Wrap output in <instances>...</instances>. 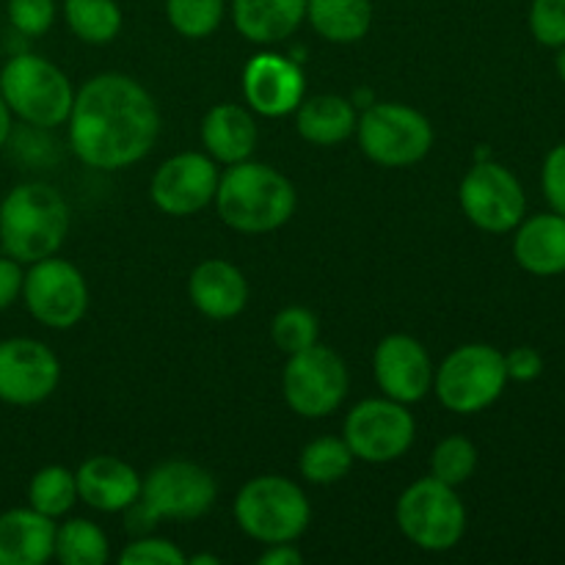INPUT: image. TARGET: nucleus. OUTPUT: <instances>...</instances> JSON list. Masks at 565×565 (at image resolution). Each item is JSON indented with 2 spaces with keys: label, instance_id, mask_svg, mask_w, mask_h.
I'll list each match as a JSON object with an SVG mask.
<instances>
[{
  "label": "nucleus",
  "instance_id": "nucleus-1",
  "mask_svg": "<svg viewBox=\"0 0 565 565\" xmlns=\"http://www.w3.org/2000/svg\"><path fill=\"white\" fill-rule=\"evenodd\" d=\"M66 121L77 160L103 171L127 169L147 158L160 132L152 94L121 72H105L83 83Z\"/></svg>",
  "mask_w": 565,
  "mask_h": 565
},
{
  "label": "nucleus",
  "instance_id": "nucleus-2",
  "mask_svg": "<svg viewBox=\"0 0 565 565\" xmlns=\"http://www.w3.org/2000/svg\"><path fill=\"white\" fill-rule=\"evenodd\" d=\"M213 202L230 230L243 235H265L292 218L296 188L274 166L243 160L218 177Z\"/></svg>",
  "mask_w": 565,
  "mask_h": 565
},
{
  "label": "nucleus",
  "instance_id": "nucleus-3",
  "mask_svg": "<svg viewBox=\"0 0 565 565\" xmlns=\"http://www.w3.org/2000/svg\"><path fill=\"white\" fill-rule=\"evenodd\" d=\"M70 232V204L44 182H22L0 202V246L22 265L53 257Z\"/></svg>",
  "mask_w": 565,
  "mask_h": 565
},
{
  "label": "nucleus",
  "instance_id": "nucleus-4",
  "mask_svg": "<svg viewBox=\"0 0 565 565\" xmlns=\"http://www.w3.org/2000/svg\"><path fill=\"white\" fill-rule=\"evenodd\" d=\"M218 486L204 467L193 461L158 463L141 480V497L127 508V530H149L158 519L193 522L213 508Z\"/></svg>",
  "mask_w": 565,
  "mask_h": 565
},
{
  "label": "nucleus",
  "instance_id": "nucleus-5",
  "mask_svg": "<svg viewBox=\"0 0 565 565\" xmlns=\"http://www.w3.org/2000/svg\"><path fill=\"white\" fill-rule=\"evenodd\" d=\"M312 519L301 486L279 475L248 480L235 500V522L259 544H292L301 539Z\"/></svg>",
  "mask_w": 565,
  "mask_h": 565
},
{
  "label": "nucleus",
  "instance_id": "nucleus-6",
  "mask_svg": "<svg viewBox=\"0 0 565 565\" xmlns=\"http://www.w3.org/2000/svg\"><path fill=\"white\" fill-rule=\"evenodd\" d=\"M0 94L11 114L42 130L64 125L75 99L70 77L36 53H20L6 61L0 70Z\"/></svg>",
  "mask_w": 565,
  "mask_h": 565
},
{
  "label": "nucleus",
  "instance_id": "nucleus-7",
  "mask_svg": "<svg viewBox=\"0 0 565 565\" xmlns=\"http://www.w3.org/2000/svg\"><path fill=\"white\" fill-rule=\"evenodd\" d=\"M401 533L425 552H447L461 544L467 533V508L456 489L436 478L408 486L395 508Z\"/></svg>",
  "mask_w": 565,
  "mask_h": 565
},
{
  "label": "nucleus",
  "instance_id": "nucleus-8",
  "mask_svg": "<svg viewBox=\"0 0 565 565\" xmlns=\"http://www.w3.org/2000/svg\"><path fill=\"white\" fill-rule=\"evenodd\" d=\"M505 384V353L483 342L456 348L434 373L441 406L456 414L483 412L491 403L500 401Z\"/></svg>",
  "mask_w": 565,
  "mask_h": 565
},
{
  "label": "nucleus",
  "instance_id": "nucleus-9",
  "mask_svg": "<svg viewBox=\"0 0 565 565\" xmlns=\"http://www.w3.org/2000/svg\"><path fill=\"white\" fill-rule=\"evenodd\" d=\"M359 147L373 163L406 169L434 147V127L419 110L403 103H375L356 121Z\"/></svg>",
  "mask_w": 565,
  "mask_h": 565
},
{
  "label": "nucleus",
  "instance_id": "nucleus-10",
  "mask_svg": "<svg viewBox=\"0 0 565 565\" xmlns=\"http://www.w3.org/2000/svg\"><path fill=\"white\" fill-rule=\"evenodd\" d=\"M351 375L345 362L331 348L318 345L301 353H292L281 373V392L285 401L298 417L320 419L334 414L348 397Z\"/></svg>",
  "mask_w": 565,
  "mask_h": 565
},
{
  "label": "nucleus",
  "instance_id": "nucleus-11",
  "mask_svg": "<svg viewBox=\"0 0 565 565\" xmlns=\"http://www.w3.org/2000/svg\"><path fill=\"white\" fill-rule=\"evenodd\" d=\"M417 436V423L403 403L392 397L362 401L348 412L345 436L353 458L367 463H390L408 452Z\"/></svg>",
  "mask_w": 565,
  "mask_h": 565
},
{
  "label": "nucleus",
  "instance_id": "nucleus-12",
  "mask_svg": "<svg viewBox=\"0 0 565 565\" xmlns=\"http://www.w3.org/2000/svg\"><path fill=\"white\" fill-rule=\"evenodd\" d=\"M458 202L463 215L491 235L513 232L527 213V196L519 180L494 160H480L467 171L458 188Z\"/></svg>",
  "mask_w": 565,
  "mask_h": 565
},
{
  "label": "nucleus",
  "instance_id": "nucleus-13",
  "mask_svg": "<svg viewBox=\"0 0 565 565\" xmlns=\"http://www.w3.org/2000/svg\"><path fill=\"white\" fill-rule=\"evenodd\" d=\"M22 298L39 323L58 331L81 323L88 309L86 279L75 265L55 254L31 263V270L22 279Z\"/></svg>",
  "mask_w": 565,
  "mask_h": 565
},
{
  "label": "nucleus",
  "instance_id": "nucleus-14",
  "mask_svg": "<svg viewBox=\"0 0 565 565\" xmlns=\"http://www.w3.org/2000/svg\"><path fill=\"white\" fill-rule=\"evenodd\" d=\"M61 381V362L44 342L31 337L0 340V401L9 406H36Z\"/></svg>",
  "mask_w": 565,
  "mask_h": 565
},
{
  "label": "nucleus",
  "instance_id": "nucleus-15",
  "mask_svg": "<svg viewBox=\"0 0 565 565\" xmlns=\"http://www.w3.org/2000/svg\"><path fill=\"white\" fill-rule=\"evenodd\" d=\"M218 177L215 160L210 154L180 152L160 163L149 193H152L154 207L163 210L166 215L188 218L213 202Z\"/></svg>",
  "mask_w": 565,
  "mask_h": 565
},
{
  "label": "nucleus",
  "instance_id": "nucleus-16",
  "mask_svg": "<svg viewBox=\"0 0 565 565\" xmlns=\"http://www.w3.org/2000/svg\"><path fill=\"white\" fill-rule=\"evenodd\" d=\"M373 370L384 397L403 406L419 403L434 390V362L423 342L408 334L384 337L375 348Z\"/></svg>",
  "mask_w": 565,
  "mask_h": 565
},
{
  "label": "nucleus",
  "instance_id": "nucleus-17",
  "mask_svg": "<svg viewBox=\"0 0 565 565\" xmlns=\"http://www.w3.org/2000/svg\"><path fill=\"white\" fill-rule=\"evenodd\" d=\"M307 81L301 66L279 53H259L243 70V94L254 114L287 116L301 105Z\"/></svg>",
  "mask_w": 565,
  "mask_h": 565
},
{
  "label": "nucleus",
  "instance_id": "nucleus-18",
  "mask_svg": "<svg viewBox=\"0 0 565 565\" xmlns=\"http://www.w3.org/2000/svg\"><path fill=\"white\" fill-rule=\"evenodd\" d=\"M77 500L103 513H121L141 497V478L116 456H92L75 472Z\"/></svg>",
  "mask_w": 565,
  "mask_h": 565
},
{
  "label": "nucleus",
  "instance_id": "nucleus-19",
  "mask_svg": "<svg viewBox=\"0 0 565 565\" xmlns=\"http://www.w3.org/2000/svg\"><path fill=\"white\" fill-rule=\"evenodd\" d=\"M188 296L204 318L232 320L246 309L248 281L226 259H204L188 279Z\"/></svg>",
  "mask_w": 565,
  "mask_h": 565
},
{
  "label": "nucleus",
  "instance_id": "nucleus-20",
  "mask_svg": "<svg viewBox=\"0 0 565 565\" xmlns=\"http://www.w3.org/2000/svg\"><path fill=\"white\" fill-rule=\"evenodd\" d=\"M55 519L28 508L0 513V565H44L55 552Z\"/></svg>",
  "mask_w": 565,
  "mask_h": 565
},
{
  "label": "nucleus",
  "instance_id": "nucleus-21",
  "mask_svg": "<svg viewBox=\"0 0 565 565\" xmlns=\"http://www.w3.org/2000/svg\"><path fill=\"white\" fill-rule=\"evenodd\" d=\"M513 257L527 274H565V215L541 213L516 226Z\"/></svg>",
  "mask_w": 565,
  "mask_h": 565
},
{
  "label": "nucleus",
  "instance_id": "nucleus-22",
  "mask_svg": "<svg viewBox=\"0 0 565 565\" xmlns=\"http://www.w3.org/2000/svg\"><path fill=\"white\" fill-rule=\"evenodd\" d=\"M257 121L243 105L221 103L207 110L202 121V141L215 163L235 166L252 158L257 147Z\"/></svg>",
  "mask_w": 565,
  "mask_h": 565
},
{
  "label": "nucleus",
  "instance_id": "nucleus-23",
  "mask_svg": "<svg viewBox=\"0 0 565 565\" xmlns=\"http://www.w3.org/2000/svg\"><path fill=\"white\" fill-rule=\"evenodd\" d=\"M232 20L252 44H279L307 20V0H232Z\"/></svg>",
  "mask_w": 565,
  "mask_h": 565
},
{
  "label": "nucleus",
  "instance_id": "nucleus-24",
  "mask_svg": "<svg viewBox=\"0 0 565 565\" xmlns=\"http://www.w3.org/2000/svg\"><path fill=\"white\" fill-rule=\"evenodd\" d=\"M296 130L315 147H337L356 132V110L340 94H318L301 99L296 110Z\"/></svg>",
  "mask_w": 565,
  "mask_h": 565
},
{
  "label": "nucleus",
  "instance_id": "nucleus-25",
  "mask_svg": "<svg viewBox=\"0 0 565 565\" xmlns=\"http://www.w3.org/2000/svg\"><path fill=\"white\" fill-rule=\"evenodd\" d=\"M307 20L318 36L334 44H353L373 25L370 0H307Z\"/></svg>",
  "mask_w": 565,
  "mask_h": 565
},
{
  "label": "nucleus",
  "instance_id": "nucleus-26",
  "mask_svg": "<svg viewBox=\"0 0 565 565\" xmlns=\"http://www.w3.org/2000/svg\"><path fill=\"white\" fill-rule=\"evenodd\" d=\"M64 20L81 42L108 44L121 31V9L116 0H64Z\"/></svg>",
  "mask_w": 565,
  "mask_h": 565
},
{
  "label": "nucleus",
  "instance_id": "nucleus-27",
  "mask_svg": "<svg viewBox=\"0 0 565 565\" xmlns=\"http://www.w3.org/2000/svg\"><path fill=\"white\" fill-rule=\"evenodd\" d=\"M64 565H103L108 561V535L88 519H70L55 527V552Z\"/></svg>",
  "mask_w": 565,
  "mask_h": 565
},
{
  "label": "nucleus",
  "instance_id": "nucleus-28",
  "mask_svg": "<svg viewBox=\"0 0 565 565\" xmlns=\"http://www.w3.org/2000/svg\"><path fill=\"white\" fill-rule=\"evenodd\" d=\"M353 467V452L345 439L337 436H320V439L309 441L298 456V469H301L303 480L315 486H331L337 480L345 478Z\"/></svg>",
  "mask_w": 565,
  "mask_h": 565
},
{
  "label": "nucleus",
  "instance_id": "nucleus-29",
  "mask_svg": "<svg viewBox=\"0 0 565 565\" xmlns=\"http://www.w3.org/2000/svg\"><path fill=\"white\" fill-rule=\"evenodd\" d=\"M75 502H77L75 472H70L66 467H58V463L39 469V472L31 478V483H28V505L50 519H61L64 513H70Z\"/></svg>",
  "mask_w": 565,
  "mask_h": 565
},
{
  "label": "nucleus",
  "instance_id": "nucleus-30",
  "mask_svg": "<svg viewBox=\"0 0 565 565\" xmlns=\"http://www.w3.org/2000/svg\"><path fill=\"white\" fill-rule=\"evenodd\" d=\"M475 469H478V447L463 436H447L430 452V478L452 489L467 483Z\"/></svg>",
  "mask_w": 565,
  "mask_h": 565
},
{
  "label": "nucleus",
  "instance_id": "nucleus-31",
  "mask_svg": "<svg viewBox=\"0 0 565 565\" xmlns=\"http://www.w3.org/2000/svg\"><path fill=\"white\" fill-rule=\"evenodd\" d=\"M171 28L185 39H207L224 20V0H166Z\"/></svg>",
  "mask_w": 565,
  "mask_h": 565
},
{
  "label": "nucleus",
  "instance_id": "nucleus-32",
  "mask_svg": "<svg viewBox=\"0 0 565 565\" xmlns=\"http://www.w3.org/2000/svg\"><path fill=\"white\" fill-rule=\"evenodd\" d=\"M320 326L309 309L303 307H287L270 323V337H274V345L281 353L292 356V353H301L307 348H312L318 342Z\"/></svg>",
  "mask_w": 565,
  "mask_h": 565
},
{
  "label": "nucleus",
  "instance_id": "nucleus-33",
  "mask_svg": "<svg viewBox=\"0 0 565 565\" xmlns=\"http://www.w3.org/2000/svg\"><path fill=\"white\" fill-rule=\"evenodd\" d=\"M6 14L22 36H44L55 22V0H9Z\"/></svg>",
  "mask_w": 565,
  "mask_h": 565
},
{
  "label": "nucleus",
  "instance_id": "nucleus-34",
  "mask_svg": "<svg viewBox=\"0 0 565 565\" xmlns=\"http://www.w3.org/2000/svg\"><path fill=\"white\" fill-rule=\"evenodd\" d=\"M530 31L544 47H565V0H533Z\"/></svg>",
  "mask_w": 565,
  "mask_h": 565
},
{
  "label": "nucleus",
  "instance_id": "nucleus-35",
  "mask_svg": "<svg viewBox=\"0 0 565 565\" xmlns=\"http://www.w3.org/2000/svg\"><path fill=\"white\" fill-rule=\"evenodd\" d=\"M121 565H185L188 557L177 550L171 541L166 539H143L132 541L130 546H125V552L119 555Z\"/></svg>",
  "mask_w": 565,
  "mask_h": 565
},
{
  "label": "nucleus",
  "instance_id": "nucleus-36",
  "mask_svg": "<svg viewBox=\"0 0 565 565\" xmlns=\"http://www.w3.org/2000/svg\"><path fill=\"white\" fill-rule=\"evenodd\" d=\"M541 185H544V196L552 204V210L565 215V143H557L546 154L544 171H541Z\"/></svg>",
  "mask_w": 565,
  "mask_h": 565
},
{
  "label": "nucleus",
  "instance_id": "nucleus-37",
  "mask_svg": "<svg viewBox=\"0 0 565 565\" xmlns=\"http://www.w3.org/2000/svg\"><path fill=\"white\" fill-rule=\"evenodd\" d=\"M544 370V359L535 348L519 345L511 353H505V373L508 381H535Z\"/></svg>",
  "mask_w": 565,
  "mask_h": 565
},
{
  "label": "nucleus",
  "instance_id": "nucleus-38",
  "mask_svg": "<svg viewBox=\"0 0 565 565\" xmlns=\"http://www.w3.org/2000/svg\"><path fill=\"white\" fill-rule=\"evenodd\" d=\"M22 263L11 257H0V312L9 309L22 296Z\"/></svg>",
  "mask_w": 565,
  "mask_h": 565
},
{
  "label": "nucleus",
  "instance_id": "nucleus-39",
  "mask_svg": "<svg viewBox=\"0 0 565 565\" xmlns=\"http://www.w3.org/2000/svg\"><path fill=\"white\" fill-rule=\"evenodd\" d=\"M301 561L303 555L292 544H268V550L257 557L259 565H298Z\"/></svg>",
  "mask_w": 565,
  "mask_h": 565
},
{
  "label": "nucleus",
  "instance_id": "nucleus-40",
  "mask_svg": "<svg viewBox=\"0 0 565 565\" xmlns=\"http://www.w3.org/2000/svg\"><path fill=\"white\" fill-rule=\"evenodd\" d=\"M11 108H9V103H6L3 99V94H0V149L6 147V141H9V136H11Z\"/></svg>",
  "mask_w": 565,
  "mask_h": 565
},
{
  "label": "nucleus",
  "instance_id": "nucleus-41",
  "mask_svg": "<svg viewBox=\"0 0 565 565\" xmlns=\"http://www.w3.org/2000/svg\"><path fill=\"white\" fill-rule=\"evenodd\" d=\"M191 563L193 565H218L221 557L218 555H193Z\"/></svg>",
  "mask_w": 565,
  "mask_h": 565
},
{
  "label": "nucleus",
  "instance_id": "nucleus-42",
  "mask_svg": "<svg viewBox=\"0 0 565 565\" xmlns=\"http://www.w3.org/2000/svg\"><path fill=\"white\" fill-rule=\"evenodd\" d=\"M557 72H561V77L565 83V47H561V55H557Z\"/></svg>",
  "mask_w": 565,
  "mask_h": 565
}]
</instances>
